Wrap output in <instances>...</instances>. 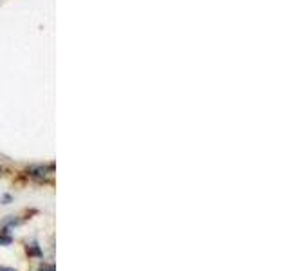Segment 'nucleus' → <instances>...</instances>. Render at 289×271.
<instances>
[{
    "label": "nucleus",
    "mask_w": 289,
    "mask_h": 271,
    "mask_svg": "<svg viewBox=\"0 0 289 271\" xmlns=\"http://www.w3.org/2000/svg\"><path fill=\"white\" fill-rule=\"evenodd\" d=\"M38 271H54V266H44V267H40Z\"/></svg>",
    "instance_id": "obj_4"
},
{
    "label": "nucleus",
    "mask_w": 289,
    "mask_h": 271,
    "mask_svg": "<svg viewBox=\"0 0 289 271\" xmlns=\"http://www.w3.org/2000/svg\"><path fill=\"white\" fill-rule=\"evenodd\" d=\"M27 253H29V255H34V257H42V249H40V246L36 244V242L27 244Z\"/></svg>",
    "instance_id": "obj_2"
},
{
    "label": "nucleus",
    "mask_w": 289,
    "mask_h": 271,
    "mask_svg": "<svg viewBox=\"0 0 289 271\" xmlns=\"http://www.w3.org/2000/svg\"><path fill=\"white\" fill-rule=\"evenodd\" d=\"M54 172V164H40V166H31L29 168V174L33 177H38V179H44L46 176H49V174Z\"/></svg>",
    "instance_id": "obj_1"
},
{
    "label": "nucleus",
    "mask_w": 289,
    "mask_h": 271,
    "mask_svg": "<svg viewBox=\"0 0 289 271\" xmlns=\"http://www.w3.org/2000/svg\"><path fill=\"white\" fill-rule=\"evenodd\" d=\"M11 242V237L4 235V233H0V246H4V244H9Z\"/></svg>",
    "instance_id": "obj_3"
},
{
    "label": "nucleus",
    "mask_w": 289,
    "mask_h": 271,
    "mask_svg": "<svg viewBox=\"0 0 289 271\" xmlns=\"http://www.w3.org/2000/svg\"><path fill=\"white\" fill-rule=\"evenodd\" d=\"M0 271H15V269H9V267H0Z\"/></svg>",
    "instance_id": "obj_5"
}]
</instances>
